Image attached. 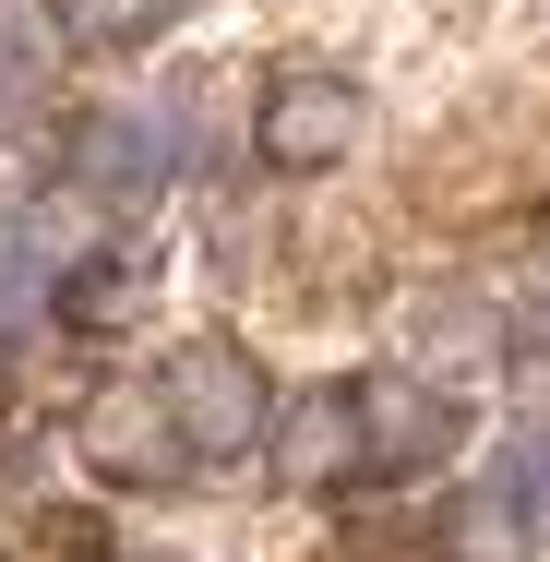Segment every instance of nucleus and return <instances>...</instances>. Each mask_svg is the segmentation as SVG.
Wrapping results in <instances>:
<instances>
[{
  "label": "nucleus",
  "instance_id": "f257e3e1",
  "mask_svg": "<svg viewBox=\"0 0 550 562\" xmlns=\"http://www.w3.org/2000/svg\"><path fill=\"white\" fill-rule=\"evenodd\" d=\"M156 395H168V419H180V443L204 454V467H239L251 443H276V395H263V371L239 359V347H180L168 371H156Z\"/></svg>",
  "mask_w": 550,
  "mask_h": 562
},
{
  "label": "nucleus",
  "instance_id": "f03ea898",
  "mask_svg": "<svg viewBox=\"0 0 550 562\" xmlns=\"http://www.w3.org/2000/svg\"><path fill=\"white\" fill-rule=\"evenodd\" d=\"M347 132H359V85L300 60V72H276V85H263L251 156H263V168H288V180H312V168H335V156H347Z\"/></svg>",
  "mask_w": 550,
  "mask_h": 562
},
{
  "label": "nucleus",
  "instance_id": "7ed1b4c3",
  "mask_svg": "<svg viewBox=\"0 0 550 562\" xmlns=\"http://www.w3.org/2000/svg\"><path fill=\"white\" fill-rule=\"evenodd\" d=\"M60 168H72L97 204H156V192H168V168H180V132H168L156 109H97V120H72Z\"/></svg>",
  "mask_w": 550,
  "mask_h": 562
},
{
  "label": "nucleus",
  "instance_id": "20e7f679",
  "mask_svg": "<svg viewBox=\"0 0 550 562\" xmlns=\"http://www.w3.org/2000/svg\"><path fill=\"white\" fill-rule=\"evenodd\" d=\"M359 395V443H371V479H407V467H442L454 454V395L442 383H419V371H359L347 383Z\"/></svg>",
  "mask_w": 550,
  "mask_h": 562
},
{
  "label": "nucleus",
  "instance_id": "39448f33",
  "mask_svg": "<svg viewBox=\"0 0 550 562\" xmlns=\"http://www.w3.org/2000/svg\"><path fill=\"white\" fill-rule=\"evenodd\" d=\"M72 454H85V467H109V479H168L192 443H180L168 395H144V383H109V395L72 419Z\"/></svg>",
  "mask_w": 550,
  "mask_h": 562
},
{
  "label": "nucleus",
  "instance_id": "423d86ee",
  "mask_svg": "<svg viewBox=\"0 0 550 562\" xmlns=\"http://www.w3.org/2000/svg\"><path fill=\"white\" fill-rule=\"evenodd\" d=\"M276 467H288V479H371L359 395H300V407L276 419Z\"/></svg>",
  "mask_w": 550,
  "mask_h": 562
},
{
  "label": "nucleus",
  "instance_id": "0eeeda50",
  "mask_svg": "<svg viewBox=\"0 0 550 562\" xmlns=\"http://www.w3.org/2000/svg\"><path fill=\"white\" fill-rule=\"evenodd\" d=\"M48 227L36 216H0V336H36L48 324Z\"/></svg>",
  "mask_w": 550,
  "mask_h": 562
},
{
  "label": "nucleus",
  "instance_id": "6e6552de",
  "mask_svg": "<svg viewBox=\"0 0 550 562\" xmlns=\"http://www.w3.org/2000/svg\"><path fill=\"white\" fill-rule=\"evenodd\" d=\"M442 551L454 562H527V503H515V491H467V503L442 515Z\"/></svg>",
  "mask_w": 550,
  "mask_h": 562
},
{
  "label": "nucleus",
  "instance_id": "1a4fd4ad",
  "mask_svg": "<svg viewBox=\"0 0 550 562\" xmlns=\"http://www.w3.org/2000/svg\"><path fill=\"white\" fill-rule=\"evenodd\" d=\"M48 60H60L48 0H0V109H24V97L48 85Z\"/></svg>",
  "mask_w": 550,
  "mask_h": 562
},
{
  "label": "nucleus",
  "instance_id": "9d476101",
  "mask_svg": "<svg viewBox=\"0 0 550 562\" xmlns=\"http://www.w3.org/2000/svg\"><path fill=\"white\" fill-rule=\"evenodd\" d=\"M419 359H431V371H479V359H491V312H467V300L419 312Z\"/></svg>",
  "mask_w": 550,
  "mask_h": 562
},
{
  "label": "nucleus",
  "instance_id": "9b49d317",
  "mask_svg": "<svg viewBox=\"0 0 550 562\" xmlns=\"http://www.w3.org/2000/svg\"><path fill=\"white\" fill-rule=\"evenodd\" d=\"M60 24H72V36H97V48H132V36H156V24H168V0H60Z\"/></svg>",
  "mask_w": 550,
  "mask_h": 562
},
{
  "label": "nucleus",
  "instance_id": "f8f14e48",
  "mask_svg": "<svg viewBox=\"0 0 550 562\" xmlns=\"http://www.w3.org/2000/svg\"><path fill=\"white\" fill-rule=\"evenodd\" d=\"M515 419L550 443V347H527V359H515Z\"/></svg>",
  "mask_w": 550,
  "mask_h": 562
}]
</instances>
